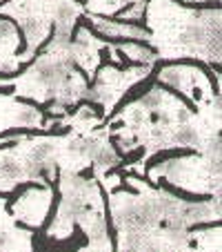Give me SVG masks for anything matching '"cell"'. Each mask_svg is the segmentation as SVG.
Returning a JSON list of instances; mask_svg holds the SVG:
<instances>
[{
  "label": "cell",
  "mask_w": 222,
  "mask_h": 252,
  "mask_svg": "<svg viewBox=\"0 0 222 252\" xmlns=\"http://www.w3.org/2000/svg\"><path fill=\"white\" fill-rule=\"evenodd\" d=\"M76 16H78V9L71 0H56V5H53V20H56L58 27H71Z\"/></svg>",
  "instance_id": "6da1fadb"
},
{
  "label": "cell",
  "mask_w": 222,
  "mask_h": 252,
  "mask_svg": "<svg viewBox=\"0 0 222 252\" xmlns=\"http://www.w3.org/2000/svg\"><path fill=\"white\" fill-rule=\"evenodd\" d=\"M171 141H173L175 145L191 148V145H196V143L200 141V134H198V129L191 127V125H180V127H175V132L171 134Z\"/></svg>",
  "instance_id": "7a4b0ae2"
},
{
  "label": "cell",
  "mask_w": 222,
  "mask_h": 252,
  "mask_svg": "<svg viewBox=\"0 0 222 252\" xmlns=\"http://www.w3.org/2000/svg\"><path fill=\"white\" fill-rule=\"evenodd\" d=\"M23 174H25V170L18 161H14V158H0V176L5 181L16 183L18 179H23Z\"/></svg>",
  "instance_id": "3957f363"
},
{
  "label": "cell",
  "mask_w": 222,
  "mask_h": 252,
  "mask_svg": "<svg viewBox=\"0 0 222 252\" xmlns=\"http://www.w3.org/2000/svg\"><path fill=\"white\" fill-rule=\"evenodd\" d=\"M23 32L29 40H40L45 36V25L38 18H25L23 20Z\"/></svg>",
  "instance_id": "277c9868"
},
{
  "label": "cell",
  "mask_w": 222,
  "mask_h": 252,
  "mask_svg": "<svg viewBox=\"0 0 222 252\" xmlns=\"http://www.w3.org/2000/svg\"><path fill=\"white\" fill-rule=\"evenodd\" d=\"M18 123L36 125V123H40V114L33 110V107H20L18 110Z\"/></svg>",
  "instance_id": "5b68a950"
},
{
  "label": "cell",
  "mask_w": 222,
  "mask_h": 252,
  "mask_svg": "<svg viewBox=\"0 0 222 252\" xmlns=\"http://www.w3.org/2000/svg\"><path fill=\"white\" fill-rule=\"evenodd\" d=\"M16 36L14 27H11L9 20H0V38H5V40H11Z\"/></svg>",
  "instance_id": "8992f818"
},
{
  "label": "cell",
  "mask_w": 222,
  "mask_h": 252,
  "mask_svg": "<svg viewBox=\"0 0 222 252\" xmlns=\"http://www.w3.org/2000/svg\"><path fill=\"white\" fill-rule=\"evenodd\" d=\"M158 103H160V94H158V92H151V94H147L145 98H142V105H145L147 110H153Z\"/></svg>",
  "instance_id": "52a82bcc"
},
{
  "label": "cell",
  "mask_w": 222,
  "mask_h": 252,
  "mask_svg": "<svg viewBox=\"0 0 222 252\" xmlns=\"http://www.w3.org/2000/svg\"><path fill=\"white\" fill-rule=\"evenodd\" d=\"M131 54H136L133 58H138V61H153V52H149V49H142V47H131L129 49Z\"/></svg>",
  "instance_id": "ba28073f"
},
{
  "label": "cell",
  "mask_w": 222,
  "mask_h": 252,
  "mask_svg": "<svg viewBox=\"0 0 222 252\" xmlns=\"http://www.w3.org/2000/svg\"><path fill=\"white\" fill-rule=\"evenodd\" d=\"M220 2H222V0H220Z\"/></svg>",
  "instance_id": "9c48e42d"
}]
</instances>
